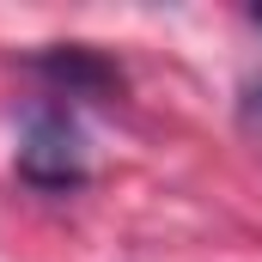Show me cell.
I'll return each mask as SVG.
<instances>
[{
    "instance_id": "obj_1",
    "label": "cell",
    "mask_w": 262,
    "mask_h": 262,
    "mask_svg": "<svg viewBox=\"0 0 262 262\" xmlns=\"http://www.w3.org/2000/svg\"><path fill=\"white\" fill-rule=\"evenodd\" d=\"M18 177H25L31 189H49V195L85 183V134H79V122H73L67 104L49 98V104H37V110L25 116V134H18Z\"/></svg>"
},
{
    "instance_id": "obj_2",
    "label": "cell",
    "mask_w": 262,
    "mask_h": 262,
    "mask_svg": "<svg viewBox=\"0 0 262 262\" xmlns=\"http://www.w3.org/2000/svg\"><path fill=\"white\" fill-rule=\"evenodd\" d=\"M43 73L61 85L67 98H79V92H110L116 85V73L98 61V55H85V49H67V55H43Z\"/></svg>"
},
{
    "instance_id": "obj_3",
    "label": "cell",
    "mask_w": 262,
    "mask_h": 262,
    "mask_svg": "<svg viewBox=\"0 0 262 262\" xmlns=\"http://www.w3.org/2000/svg\"><path fill=\"white\" fill-rule=\"evenodd\" d=\"M256 104H262V79H256Z\"/></svg>"
}]
</instances>
